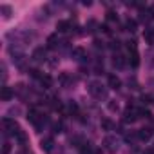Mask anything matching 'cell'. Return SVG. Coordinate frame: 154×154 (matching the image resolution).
I'll return each mask as SVG.
<instances>
[{"label":"cell","mask_w":154,"mask_h":154,"mask_svg":"<svg viewBox=\"0 0 154 154\" xmlns=\"http://www.w3.org/2000/svg\"><path fill=\"white\" fill-rule=\"evenodd\" d=\"M107 82H109V87H111V89H120V85H122L120 78H118V76H114V74H109Z\"/></svg>","instance_id":"cell-3"},{"label":"cell","mask_w":154,"mask_h":154,"mask_svg":"<svg viewBox=\"0 0 154 154\" xmlns=\"http://www.w3.org/2000/svg\"><path fill=\"white\" fill-rule=\"evenodd\" d=\"M116 107H118V105H116V103H112V102H111V103H109V109H111V111H114V109H116Z\"/></svg>","instance_id":"cell-25"},{"label":"cell","mask_w":154,"mask_h":154,"mask_svg":"<svg viewBox=\"0 0 154 154\" xmlns=\"http://www.w3.org/2000/svg\"><path fill=\"white\" fill-rule=\"evenodd\" d=\"M17 140H18V143L26 145V143H27V136H26V132H24V131H20V132L17 134Z\"/></svg>","instance_id":"cell-14"},{"label":"cell","mask_w":154,"mask_h":154,"mask_svg":"<svg viewBox=\"0 0 154 154\" xmlns=\"http://www.w3.org/2000/svg\"><path fill=\"white\" fill-rule=\"evenodd\" d=\"M35 58H36V60H44V58H45V49H44V47H38V49L35 51Z\"/></svg>","instance_id":"cell-12"},{"label":"cell","mask_w":154,"mask_h":154,"mask_svg":"<svg viewBox=\"0 0 154 154\" xmlns=\"http://www.w3.org/2000/svg\"><path fill=\"white\" fill-rule=\"evenodd\" d=\"M149 100H150L149 94H147V96H141V102H143V103H149Z\"/></svg>","instance_id":"cell-24"},{"label":"cell","mask_w":154,"mask_h":154,"mask_svg":"<svg viewBox=\"0 0 154 154\" xmlns=\"http://www.w3.org/2000/svg\"><path fill=\"white\" fill-rule=\"evenodd\" d=\"M143 38L149 42V44H154V29H147L143 33Z\"/></svg>","instance_id":"cell-10"},{"label":"cell","mask_w":154,"mask_h":154,"mask_svg":"<svg viewBox=\"0 0 154 154\" xmlns=\"http://www.w3.org/2000/svg\"><path fill=\"white\" fill-rule=\"evenodd\" d=\"M107 20L109 22H118V15L114 11H107Z\"/></svg>","instance_id":"cell-16"},{"label":"cell","mask_w":154,"mask_h":154,"mask_svg":"<svg viewBox=\"0 0 154 154\" xmlns=\"http://www.w3.org/2000/svg\"><path fill=\"white\" fill-rule=\"evenodd\" d=\"M114 65H118V67H123V65H125V60H123V56L116 54V56H114Z\"/></svg>","instance_id":"cell-15"},{"label":"cell","mask_w":154,"mask_h":154,"mask_svg":"<svg viewBox=\"0 0 154 154\" xmlns=\"http://www.w3.org/2000/svg\"><path fill=\"white\" fill-rule=\"evenodd\" d=\"M42 149H44L45 152H51V150H53V140H51V138L44 140V141H42Z\"/></svg>","instance_id":"cell-9"},{"label":"cell","mask_w":154,"mask_h":154,"mask_svg":"<svg viewBox=\"0 0 154 154\" xmlns=\"http://www.w3.org/2000/svg\"><path fill=\"white\" fill-rule=\"evenodd\" d=\"M40 84H42V85H44L45 89H49V87L53 85V78H51V76H49V74H44V76H42V78H40Z\"/></svg>","instance_id":"cell-6"},{"label":"cell","mask_w":154,"mask_h":154,"mask_svg":"<svg viewBox=\"0 0 154 154\" xmlns=\"http://www.w3.org/2000/svg\"><path fill=\"white\" fill-rule=\"evenodd\" d=\"M102 127L109 131V129H112V122L111 120H102Z\"/></svg>","instance_id":"cell-17"},{"label":"cell","mask_w":154,"mask_h":154,"mask_svg":"<svg viewBox=\"0 0 154 154\" xmlns=\"http://www.w3.org/2000/svg\"><path fill=\"white\" fill-rule=\"evenodd\" d=\"M136 26H138V22H136V20H131V18H129V20L125 22L127 31H136Z\"/></svg>","instance_id":"cell-11"},{"label":"cell","mask_w":154,"mask_h":154,"mask_svg":"<svg viewBox=\"0 0 154 154\" xmlns=\"http://www.w3.org/2000/svg\"><path fill=\"white\" fill-rule=\"evenodd\" d=\"M56 45H58V36H56V35H51V36L47 38V47H49V49H54Z\"/></svg>","instance_id":"cell-7"},{"label":"cell","mask_w":154,"mask_h":154,"mask_svg":"<svg viewBox=\"0 0 154 154\" xmlns=\"http://www.w3.org/2000/svg\"><path fill=\"white\" fill-rule=\"evenodd\" d=\"M100 29H102V31H103L105 35H111V29H109V26H107V24H103V26H102Z\"/></svg>","instance_id":"cell-23"},{"label":"cell","mask_w":154,"mask_h":154,"mask_svg":"<svg viewBox=\"0 0 154 154\" xmlns=\"http://www.w3.org/2000/svg\"><path fill=\"white\" fill-rule=\"evenodd\" d=\"M62 129H63V123L60 122V123H54V132H62Z\"/></svg>","instance_id":"cell-22"},{"label":"cell","mask_w":154,"mask_h":154,"mask_svg":"<svg viewBox=\"0 0 154 154\" xmlns=\"http://www.w3.org/2000/svg\"><path fill=\"white\" fill-rule=\"evenodd\" d=\"M129 62L132 67H138L140 65V56H138V51H129Z\"/></svg>","instance_id":"cell-4"},{"label":"cell","mask_w":154,"mask_h":154,"mask_svg":"<svg viewBox=\"0 0 154 154\" xmlns=\"http://www.w3.org/2000/svg\"><path fill=\"white\" fill-rule=\"evenodd\" d=\"M29 72H31V76H33V78H42V76H44V74H42L38 69H31Z\"/></svg>","instance_id":"cell-18"},{"label":"cell","mask_w":154,"mask_h":154,"mask_svg":"<svg viewBox=\"0 0 154 154\" xmlns=\"http://www.w3.org/2000/svg\"><path fill=\"white\" fill-rule=\"evenodd\" d=\"M11 96H13V91L9 87H2V100L8 102V100H11Z\"/></svg>","instance_id":"cell-8"},{"label":"cell","mask_w":154,"mask_h":154,"mask_svg":"<svg viewBox=\"0 0 154 154\" xmlns=\"http://www.w3.org/2000/svg\"><path fill=\"white\" fill-rule=\"evenodd\" d=\"M11 152V145L9 143H4V149H2V154H9Z\"/></svg>","instance_id":"cell-20"},{"label":"cell","mask_w":154,"mask_h":154,"mask_svg":"<svg viewBox=\"0 0 154 154\" xmlns=\"http://www.w3.org/2000/svg\"><path fill=\"white\" fill-rule=\"evenodd\" d=\"M93 152V145L91 143H84L82 149H80V154H91Z\"/></svg>","instance_id":"cell-13"},{"label":"cell","mask_w":154,"mask_h":154,"mask_svg":"<svg viewBox=\"0 0 154 154\" xmlns=\"http://www.w3.org/2000/svg\"><path fill=\"white\" fill-rule=\"evenodd\" d=\"M69 112L71 114H78V105H76V103H69Z\"/></svg>","instance_id":"cell-19"},{"label":"cell","mask_w":154,"mask_h":154,"mask_svg":"<svg viewBox=\"0 0 154 154\" xmlns=\"http://www.w3.org/2000/svg\"><path fill=\"white\" fill-rule=\"evenodd\" d=\"M120 44H122V42H120V40H112V44H111V47H112V49H116V51H118V49H120Z\"/></svg>","instance_id":"cell-21"},{"label":"cell","mask_w":154,"mask_h":154,"mask_svg":"<svg viewBox=\"0 0 154 154\" xmlns=\"http://www.w3.org/2000/svg\"><path fill=\"white\" fill-rule=\"evenodd\" d=\"M143 154H154V150H152V149H147V150H145Z\"/></svg>","instance_id":"cell-26"},{"label":"cell","mask_w":154,"mask_h":154,"mask_svg":"<svg viewBox=\"0 0 154 154\" xmlns=\"http://www.w3.org/2000/svg\"><path fill=\"white\" fill-rule=\"evenodd\" d=\"M152 134H154V131H152V129H140L138 138H140V140H143V141H147V140H150V138H152Z\"/></svg>","instance_id":"cell-2"},{"label":"cell","mask_w":154,"mask_h":154,"mask_svg":"<svg viewBox=\"0 0 154 154\" xmlns=\"http://www.w3.org/2000/svg\"><path fill=\"white\" fill-rule=\"evenodd\" d=\"M94 154H102V150H100V149H98V150H94Z\"/></svg>","instance_id":"cell-27"},{"label":"cell","mask_w":154,"mask_h":154,"mask_svg":"<svg viewBox=\"0 0 154 154\" xmlns=\"http://www.w3.org/2000/svg\"><path fill=\"white\" fill-rule=\"evenodd\" d=\"M69 27H71V24H69L67 20H60V22L56 24V29H58V33H67V31H69Z\"/></svg>","instance_id":"cell-5"},{"label":"cell","mask_w":154,"mask_h":154,"mask_svg":"<svg viewBox=\"0 0 154 154\" xmlns=\"http://www.w3.org/2000/svg\"><path fill=\"white\" fill-rule=\"evenodd\" d=\"M100 87H102V85H100V84H96V82H94V84H91V87H89V91H91V94H94V96H98V98H102V96H105V93H103V91H102Z\"/></svg>","instance_id":"cell-1"}]
</instances>
